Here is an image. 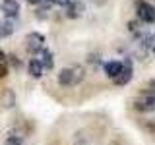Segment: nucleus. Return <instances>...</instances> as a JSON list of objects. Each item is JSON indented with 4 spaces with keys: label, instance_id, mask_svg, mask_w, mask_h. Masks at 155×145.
<instances>
[{
    "label": "nucleus",
    "instance_id": "1",
    "mask_svg": "<svg viewBox=\"0 0 155 145\" xmlns=\"http://www.w3.org/2000/svg\"><path fill=\"white\" fill-rule=\"evenodd\" d=\"M85 72L84 68L80 66H72V68H64V70L58 74V83L62 87H72V85H78L81 79H84Z\"/></svg>",
    "mask_w": 155,
    "mask_h": 145
},
{
    "label": "nucleus",
    "instance_id": "2",
    "mask_svg": "<svg viewBox=\"0 0 155 145\" xmlns=\"http://www.w3.org/2000/svg\"><path fill=\"white\" fill-rule=\"evenodd\" d=\"M134 108L138 112H153L155 110V93H143L134 99Z\"/></svg>",
    "mask_w": 155,
    "mask_h": 145
},
{
    "label": "nucleus",
    "instance_id": "3",
    "mask_svg": "<svg viewBox=\"0 0 155 145\" xmlns=\"http://www.w3.org/2000/svg\"><path fill=\"white\" fill-rule=\"evenodd\" d=\"M43 47H45V37H43L41 33H37V31L27 33V37H25V48H27V52L37 54V52L43 50Z\"/></svg>",
    "mask_w": 155,
    "mask_h": 145
},
{
    "label": "nucleus",
    "instance_id": "4",
    "mask_svg": "<svg viewBox=\"0 0 155 145\" xmlns=\"http://www.w3.org/2000/svg\"><path fill=\"white\" fill-rule=\"evenodd\" d=\"M136 12H138V18L142 19L143 23H153L155 21V8L149 2L138 0V4H136Z\"/></svg>",
    "mask_w": 155,
    "mask_h": 145
},
{
    "label": "nucleus",
    "instance_id": "5",
    "mask_svg": "<svg viewBox=\"0 0 155 145\" xmlns=\"http://www.w3.org/2000/svg\"><path fill=\"white\" fill-rule=\"evenodd\" d=\"M0 10H2L4 18L14 19V18L19 16V2L18 0H2L0 2Z\"/></svg>",
    "mask_w": 155,
    "mask_h": 145
},
{
    "label": "nucleus",
    "instance_id": "6",
    "mask_svg": "<svg viewBox=\"0 0 155 145\" xmlns=\"http://www.w3.org/2000/svg\"><path fill=\"white\" fill-rule=\"evenodd\" d=\"M132 76H134V66H132V60L130 58H126V60L122 62V72L118 74V77H116V83L118 85H126L130 79H132Z\"/></svg>",
    "mask_w": 155,
    "mask_h": 145
},
{
    "label": "nucleus",
    "instance_id": "7",
    "mask_svg": "<svg viewBox=\"0 0 155 145\" xmlns=\"http://www.w3.org/2000/svg\"><path fill=\"white\" fill-rule=\"evenodd\" d=\"M84 2L81 0H72L70 4L66 6V18H70V19H76V18H80L81 14H84Z\"/></svg>",
    "mask_w": 155,
    "mask_h": 145
},
{
    "label": "nucleus",
    "instance_id": "8",
    "mask_svg": "<svg viewBox=\"0 0 155 145\" xmlns=\"http://www.w3.org/2000/svg\"><path fill=\"white\" fill-rule=\"evenodd\" d=\"M35 58H37L39 62H41L43 70H52V66H54V60H52V52H51V50H47V48H43L41 52H37Z\"/></svg>",
    "mask_w": 155,
    "mask_h": 145
},
{
    "label": "nucleus",
    "instance_id": "9",
    "mask_svg": "<svg viewBox=\"0 0 155 145\" xmlns=\"http://www.w3.org/2000/svg\"><path fill=\"white\" fill-rule=\"evenodd\" d=\"M120 72H122V62L110 60V62L105 64V74H107V77H110V79H116Z\"/></svg>",
    "mask_w": 155,
    "mask_h": 145
},
{
    "label": "nucleus",
    "instance_id": "10",
    "mask_svg": "<svg viewBox=\"0 0 155 145\" xmlns=\"http://www.w3.org/2000/svg\"><path fill=\"white\" fill-rule=\"evenodd\" d=\"M27 70H29V76L35 77V79H39V77L43 76V66H41V62H39L37 58H31V60H29Z\"/></svg>",
    "mask_w": 155,
    "mask_h": 145
},
{
    "label": "nucleus",
    "instance_id": "11",
    "mask_svg": "<svg viewBox=\"0 0 155 145\" xmlns=\"http://www.w3.org/2000/svg\"><path fill=\"white\" fill-rule=\"evenodd\" d=\"M14 105H16V95H14V91L6 89L2 93V106L4 108H12Z\"/></svg>",
    "mask_w": 155,
    "mask_h": 145
},
{
    "label": "nucleus",
    "instance_id": "12",
    "mask_svg": "<svg viewBox=\"0 0 155 145\" xmlns=\"http://www.w3.org/2000/svg\"><path fill=\"white\" fill-rule=\"evenodd\" d=\"M14 33V23L10 21V19H4V21H0V37H8Z\"/></svg>",
    "mask_w": 155,
    "mask_h": 145
},
{
    "label": "nucleus",
    "instance_id": "13",
    "mask_svg": "<svg viewBox=\"0 0 155 145\" xmlns=\"http://www.w3.org/2000/svg\"><path fill=\"white\" fill-rule=\"evenodd\" d=\"M8 62H10L8 56L0 50V77H4V76L8 74Z\"/></svg>",
    "mask_w": 155,
    "mask_h": 145
},
{
    "label": "nucleus",
    "instance_id": "14",
    "mask_svg": "<svg viewBox=\"0 0 155 145\" xmlns=\"http://www.w3.org/2000/svg\"><path fill=\"white\" fill-rule=\"evenodd\" d=\"M143 45L147 48H151V52H155V35H145L143 37Z\"/></svg>",
    "mask_w": 155,
    "mask_h": 145
},
{
    "label": "nucleus",
    "instance_id": "15",
    "mask_svg": "<svg viewBox=\"0 0 155 145\" xmlns=\"http://www.w3.org/2000/svg\"><path fill=\"white\" fill-rule=\"evenodd\" d=\"M6 145H21V139L16 137V135H10V137L6 139Z\"/></svg>",
    "mask_w": 155,
    "mask_h": 145
},
{
    "label": "nucleus",
    "instance_id": "16",
    "mask_svg": "<svg viewBox=\"0 0 155 145\" xmlns=\"http://www.w3.org/2000/svg\"><path fill=\"white\" fill-rule=\"evenodd\" d=\"M29 2H31V4H47L48 0H29Z\"/></svg>",
    "mask_w": 155,
    "mask_h": 145
},
{
    "label": "nucleus",
    "instance_id": "17",
    "mask_svg": "<svg viewBox=\"0 0 155 145\" xmlns=\"http://www.w3.org/2000/svg\"><path fill=\"white\" fill-rule=\"evenodd\" d=\"M149 89H151V91H155V79H151V81H149Z\"/></svg>",
    "mask_w": 155,
    "mask_h": 145
},
{
    "label": "nucleus",
    "instance_id": "18",
    "mask_svg": "<svg viewBox=\"0 0 155 145\" xmlns=\"http://www.w3.org/2000/svg\"><path fill=\"white\" fill-rule=\"evenodd\" d=\"M107 0H93V4H105Z\"/></svg>",
    "mask_w": 155,
    "mask_h": 145
}]
</instances>
